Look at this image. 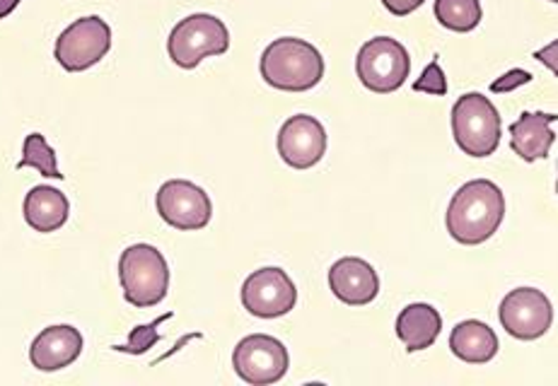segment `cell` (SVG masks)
I'll return each instance as SVG.
<instances>
[{
	"mask_svg": "<svg viewBox=\"0 0 558 386\" xmlns=\"http://www.w3.org/2000/svg\"><path fill=\"white\" fill-rule=\"evenodd\" d=\"M506 217V198L488 179L466 182L457 189L445 213L450 237L464 247H478L496 235Z\"/></svg>",
	"mask_w": 558,
	"mask_h": 386,
	"instance_id": "6da1fadb",
	"label": "cell"
},
{
	"mask_svg": "<svg viewBox=\"0 0 558 386\" xmlns=\"http://www.w3.org/2000/svg\"><path fill=\"white\" fill-rule=\"evenodd\" d=\"M259 71L266 85L281 92H307L325 77V59L310 41L298 37L274 39L264 49Z\"/></svg>",
	"mask_w": 558,
	"mask_h": 386,
	"instance_id": "7a4b0ae2",
	"label": "cell"
},
{
	"mask_svg": "<svg viewBox=\"0 0 558 386\" xmlns=\"http://www.w3.org/2000/svg\"><path fill=\"white\" fill-rule=\"evenodd\" d=\"M119 283L124 300L136 309L160 304L170 292V266L153 245H131L121 251Z\"/></svg>",
	"mask_w": 558,
	"mask_h": 386,
	"instance_id": "3957f363",
	"label": "cell"
},
{
	"mask_svg": "<svg viewBox=\"0 0 558 386\" xmlns=\"http://www.w3.org/2000/svg\"><path fill=\"white\" fill-rule=\"evenodd\" d=\"M452 136L469 158H490L500 146L504 121L496 104L482 92H466L452 107Z\"/></svg>",
	"mask_w": 558,
	"mask_h": 386,
	"instance_id": "277c9868",
	"label": "cell"
},
{
	"mask_svg": "<svg viewBox=\"0 0 558 386\" xmlns=\"http://www.w3.org/2000/svg\"><path fill=\"white\" fill-rule=\"evenodd\" d=\"M230 49V29L226 22L208 13H194L180 20L167 39V53L174 65L194 71L208 57H222Z\"/></svg>",
	"mask_w": 558,
	"mask_h": 386,
	"instance_id": "5b68a950",
	"label": "cell"
},
{
	"mask_svg": "<svg viewBox=\"0 0 558 386\" xmlns=\"http://www.w3.org/2000/svg\"><path fill=\"white\" fill-rule=\"evenodd\" d=\"M359 80L375 95H392L407 83L411 73L409 51L401 41L392 37H375L365 41L359 59H355Z\"/></svg>",
	"mask_w": 558,
	"mask_h": 386,
	"instance_id": "8992f818",
	"label": "cell"
},
{
	"mask_svg": "<svg viewBox=\"0 0 558 386\" xmlns=\"http://www.w3.org/2000/svg\"><path fill=\"white\" fill-rule=\"evenodd\" d=\"M111 49V27L102 17L87 15L65 27L53 47V59L63 71L83 73L102 61Z\"/></svg>",
	"mask_w": 558,
	"mask_h": 386,
	"instance_id": "52a82bcc",
	"label": "cell"
},
{
	"mask_svg": "<svg viewBox=\"0 0 558 386\" xmlns=\"http://www.w3.org/2000/svg\"><path fill=\"white\" fill-rule=\"evenodd\" d=\"M290 365L288 348L269 334H252L232 350V370L252 386H269L286 377Z\"/></svg>",
	"mask_w": 558,
	"mask_h": 386,
	"instance_id": "ba28073f",
	"label": "cell"
},
{
	"mask_svg": "<svg viewBox=\"0 0 558 386\" xmlns=\"http://www.w3.org/2000/svg\"><path fill=\"white\" fill-rule=\"evenodd\" d=\"M155 206L167 225L182 232H196L208 227L214 217L210 196L186 179H170L160 186Z\"/></svg>",
	"mask_w": 558,
	"mask_h": 386,
	"instance_id": "9c48e42d",
	"label": "cell"
},
{
	"mask_svg": "<svg viewBox=\"0 0 558 386\" xmlns=\"http://www.w3.org/2000/svg\"><path fill=\"white\" fill-rule=\"evenodd\" d=\"M498 319L512 338L537 340L551 328L554 307L537 288H515L500 302Z\"/></svg>",
	"mask_w": 558,
	"mask_h": 386,
	"instance_id": "30bf717a",
	"label": "cell"
},
{
	"mask_svg": "<svg viewBox=\"0 0 558 386\" xmlns=\"http://www.w3.org/2000/svg\"><path fill=\"white\" fill-rule=\"evenodd\" d=\"M298 288L283 269L266 266L247 275L242 285V304L252 316L278 319L295 309Z\"/></svg>",
	"mask_w": 558,
	"mask_h": 386,
	"instance_id": "8fae6325",
	"label": "cell"
},
{
	"mask_svg": "<svg viewBox=\"0 0 558 386\" xmlns=\"http://www.w3.org/2000/svg\"><path fill=\"white\" fill-rule=\"evenodd\" d=\"M278 154L293 170H310L327 154V130L315 116L295 114L278 130Z\"/></svg>",
	"mask_w": 558,
	"mask_h": 386,
	"instance_id": "7c38bea8",
	"label": "cell"
},
{
	"mask_svg": "<svg viewBox=\"0 0 558 386\" xmlns=\"http://www.w3.org/2000/svg\"><path fill=\"white\" fill-rule=\"evenodd\" d=\"M329 290L343 304L365 307L379 295V275L365 259L345 257L329 269Z\"/></svg>",
	"mask_w": 558,
	"mask_h": 386,
	"instance_id": "4fadbf2b",
	"label": "cell"
},
{
	"mask_svg": "<svg viewBox=\"0 0 558 386\" xmlns=\"http://www.w3.org/2000/svg\"><path fill=\"white\" fill-rule=\"evenodd\" d=\"M83 352V334L71 324H53L32 340L29 360L39 372H59L73 365Z\"/></svg>",
	"mask_w": 558,
	"mask_h": 386,
	"instance_id": "5bb4252c",
	"label": "cell"
},
{
	"mask_svg": "<svg viewBox=\"0 0 558 386\" xmlns=\"http://www.w3.org/2000/svg\"><path fill=\"white\" fill-rule=\"evenodd\" d=\"M556 114H532L522 112V116L510 126V148L524 162H537L549 158V150L556 140L554 126Z\"/></svg>",
	"mask_w": 558,
	"mask_h": 386,
	"instance_id": "9a60e30c",
	"label": "cell"
},
{
	"mask_svg": "<svg viewBox=\"0 0 558 386\" xmlns=\"http://www.w3.org/2000/svg\"><path fill=\"white\" fill-rule=\"evenodd\" d=\"M22 213H25V223L41 232V235H49V232L61 229L65 220L71 215V203L65 194H61L53 186H35L25 196V206H22Z\"/></svg>",
	"mask_w": 558,
	"mask_h": 386,
	"instance_id": "2e32d148",
	"label": "cell"
},
{
	"mask_svg": "<svg viewBox=\"0 0 558 386\" xmlns=\"http://www.w3.org/2000/svg\"><path fill=\"white\" fill-rule=\"evenodd\" d=\"M442 331V316L438 309L426 302L409 304L397 316V336L407 352L430 348Z\"/></svg>",
	"mask_w": 558,
	"mask_h": 386,
	"instance_id": "e0dca14e",
	"label": "cell"
},
{
	"mask_svg": "<svg viewBox=\"0 0 558 386\" xmlns=\"http://www.w3.org/2000/svg\"><path fill=\"white\" fill-rule=\"evenodd\" d=\"M498 336L488 324L478 319H466L460 322L450 334V350L454 358H460L469 365H486V362L498 356Z\"/></svg>",
	"mask_w": 558,
	"mask_h": 386,
	"instance_id": "ac0fdd59",
	"label": "cell"
},
{
	"mask_svg": "<svg viewBox=\"0 0 558 386\" xmlns=\"http://www.w3.org/2000/svg\"><path fill=\"white\" fill-rule=\"evenodd\" d=\"M435 20L450 32H474L484 20L482 0H435Z\"/></svg>",
	"mask_w": 558,
	"mask_h": 386,
	"instance_id": "d6986e66",
	"label": "cell"
},
{
	"mask_svg": "<svg viewBox=\"0 0 558 386\" xmlns=\"http://www.w3.org/2000/svg\"><path fill=\"white\" fill-rule=\"evenodd\" d=\"M25 167L37 170L39 174L49 176V179H63V174L59 170V160H56V152L41 134H29L25 138L17 170H25Z\"/></svg>",
	"mask_w": 558,
	"mask_h": 386,
	"instance_id": "ffe728a7",
	"label": "cell"
},
{
	"mask_svg": "<svg viewBox=\"0 0 558 386\" xmlns=\"http://www.w3.org/2000/svg\"><path fill=\"white\" fill-rule=\"evenodd\" d=\"M174 316V312H167L162 316L155 319V322L150 324H143V326H136L129 334V340L124 346H114V350L119 352H126V356H143V352H148L155 344H160L162 340V334H160V324L170 322V319Z\"/></svg>",
	"mask_w": 558,
	"mask_h": 386,
	"instance_id": "44dd1931",
	"label": "cell"
},
{
	"mask_svg": "<svg viewBox=\"0 0 558 386\" xmlns=\"http://www.w3.org/2000/svg\"><path fill=\"white\" fill-rule=\"evenodd\" d=\"M414 92H426L435 97H445L448 95V77H445L438 57H433L428 63V69L423 71V75L414 83Z\"/></svg>",
	"mask_w": 558,
	"mask_h": 386,
	"instance_id": "7402d4cb",
	"label": "cell"
},
{
	"mask_svg": "<svg viewBox=\"0 0 558 386\" xmlns=\"http://www.w3.org/2000/svg\"><path fill=\"white\" fill-rule=\"evenodd\" d=\"M532 83V73L522 71V69H512L506 75H500L498 80L490 83V92L494 95H508L512 90H518V87Z\"/></svg>",
	"mask_w": 558,
	"mask_h": 386,
	"instance_id": "603a6c76",
	"label": "cell"
},
{
	"mask_svg": "<svg viewBox=\"0 0 558 386\" xmlns=\"http://www.w3.org/2000/svg\"><path fill=\"white\" fill-rule=\"evenodd\" d=\"M426 3V0H383V5L392 13L395 17H407Z\"/></svg>",
	"mask_w": 558,
	"mask_h": 386,
	"instance_id": "cb8c5ba5",
	"label": "cell"
},
{
	"mask_svg": "<svg viewBox=\"0 0 558 386\" xmlns=\"http://www.w3.org/2000/svg\"><path fill=\"white\" fill-rule=\"evenodd\" d=\"M556 43H549V49H544V51H537L534 53V59H539V61H544L546 65H549V69L556 73Z\"/></svg>",
	"mask_w": 558,
	"mask_h": 386,
	"instance_id": "d4e9b609",
	"label": "cell"
},
{
	"mask_svg": "<svg viewBox=\"0 0 558 386\" xmlns=\"http://www.w3.org/2000/svg\"><path fill=\"white\" fill-rule=\"evenodd\" d=\"M20 3L22 0H0V20H5Z\"/></svg>",
	"mask_w": 558,
	"mask_h": 386,
	"instance_id": "484cf974",
	"label": "cell"
},
{
	"mask_svg": "<svg viewBox=\"0 0 558 386\" xmlns=\"http://www.w3.org/2000/svg\"><path fill=\"white\" fill-rule=\"evenodd\" d=\"M549 3H556V0H549Z\"/></svg>",
	"mask_w": 558,
	"mask_h": 386,
	"instance_id": "4316f807",
	"label": "cell"
}]
</instances>
